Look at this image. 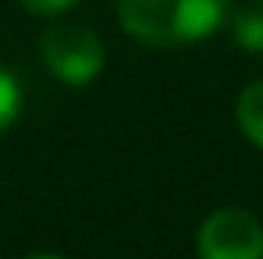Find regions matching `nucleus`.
<instances>
[{
    "label": "nucleus",
    "mask_w": 263,
    "mask_h": 259,
    "mask_svg": "<svg viewBox=\"0 0 263 259\" xmlns=\"http://www.w3.org/2000/svg\"><path fill=\"white\" fill-rule=\"evenodd\" d=\"M231 0H118V18L146 46H185L214 36L228 22Z\"/></svg>",
    "instance_id": "1"
},
{
    "label": "nucleus",
    "mask_w": 263,
    "mask_h": 259,
    "mask_svg": "<svg viewBox=\"0 0 263 259\" xmlns=\"http://www.w3.org/2000/svg\"><path fill=\"white\" fill-rule=\"evenodd\" d=\"M40 50H43V64L50 68V75L68 82V86L92 82L103 71V61H107L100 36L86 25H75V22L50 25L43 32Z\"/></svg>",
    "instance_id": "2"
},
{
    "label": "nucleus",
    "mask_w": 263,
    "mask_h": 259,
    "mask_svg": "<svg viewBox=\"0 0 263 259\" xmlns=\"http://www.w3.org/2000/svg\"><path fill=\"white\" fill-rule=\"evenodd\" d=\"M196 252L199 259H263V224L238 206L217 210L203 220Z\"/></svg>",
    "instance_id": "3"
},
{
    "label": "nucleus",
    "mask_w": 263,
    "mask_h": 259,
    "mask_svg": "<svg viewBox=\"0 0 263 259\" xmlns=\"http://www.w3.org/2000/svg\"><path fill=\"white\" fill-rule=\"evenodd\" d=\"M231 14V36L249 53H263V0H246Z\"/></svg>",
    "instance_id": "4"
},
{
    "label": "nucleus",
    "mask_w": 263,
    "mask_h": 259,
    "mask_svg": "<svg viewBox=\"0 0 263 259\" xmlns=\"http://www.w3.org/2000/svg\"><path fill=\"white\" fill-rule=\"evenodd\" d=\"M235 117H238L242 135H246L253 146H260V149H263V78L242 89L238 107H235Z\"/></svg>",
    "instance_id": "5"
},
{
    "label": "nucleus",
    "mask_w": 263,
    "mask_h": 259,
    "mask_svg": "<svg viewBox=\"0 0 263 259\" xmlns=\"http://www.w3.org/2000/svg\"><path fill=\"white\" fill-rule=\"evenodd\" d=\"M18 114H22V86L7 68H0V131L11 128Z\"/></svg>",
    "instance_id": "6"
},
{
    "label": "nucleus",
    "mask_w": 263,
    "mask_h": 259,
    "mask_svg": "<svg viewBox=\"0 0 263 259\" xmlns=\"http://www.w3.org/2000/svg\"><path fill=\"white\" fill-rule=\"evenodd\" d=\"M29 14H40V18H53V14H61V11H68V7H75L79 0H18Z\"/></svg>",
    "instance_id": "7"
},
{
    "label": "nucleus",
    "mask_w": 263,
    "mask_h": 259,
    "mask_svg": "<svg viewBox=\"0 0 263 259\" xmlns=\"http://www.w3.org/2000/svg\"><path fill=\"white\" fill-rule=\"evenodd\" d=\"M29 259H64V256H50V252H40V256H29Z\"/></svg>",
    "instance_id": "8"
}]
</instances>
